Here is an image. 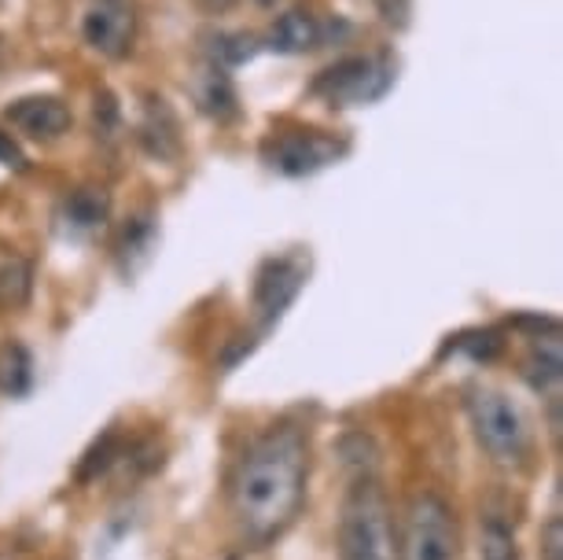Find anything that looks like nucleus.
Instances as JSON below:
<instances>
[{
    "label": "nucleus",
    "mask_w": 563,
    "mask_h": 560,
    "mask_svg": "<svg viewBox=\"0 0 563 560\" xmlns=\"http://www.w3.org/2000/svg\"><path fill=\"white\" fill-rule=\"evenodd\" d=\"M310 480V431L299 425L265 428L240 453L229 480V505L247 546H269L295 524Z\"/></svg>",
    "instance_id": "nucleus-1"
},
{
    "label": "nucleus",
    "mask_w": 563,
    "mask_h": 560,
    "mask_svg": "<svg viewBox=\"0 0 563 560\" xmlns=\"http://www.w3.org/2000/svg\"><path fill=\"white\" fill-rule=\"evenodd\" d=\"M4 122L34 141H56L70 130V108L59 97H23L8 103Z\"/></svg>",
    "instance_id": "nucleus-9"
},
{
    "label": "nucleus",
    "mask_w": 563,
    "mask_h": 560,
    "mask_svg": "<svg viewBox=\"0 0 563 560\" xmlns=\"http://www.w3.org/2000/svg\"><path fill=\"white\" fill-rule=\"evenodd\" d=\"M254 52V37H243V34H218L214 37V48H210V63L218 67H232V63H243Z\"/></svg>",
    "instance_id": "nucleus-18"
},
{
    "label": "nucleus",
    "mask_w": 563,
    "mask_h": 560,
    "mask_svg": "<svg viewBox=\"0 0 563 560\" xmlns=\"http://www.w3.org/2000/svg\"><path fill=\"white\" fill-rule=\"evenodd\" d=\"M398 560H461V527L442 494L423 491L406 505Z\"/></svg>",
    "instance_id": "nucleus-4"
},
{
    "label": "nucleus",
    "mask_w": 563,
    "mask_h": 560,
    "mask_svg": "<svg viewBox=\"0 0 563 560\" xmlns=\"http://www.w3.org/2000/svg\"><path fill=\"white\" fill-rule=\"evenodd\" d=\"M265 45L273 52H284V56H306V52L324 45V23L321 15L306 12V8H291L284 12L276 23L269 26V37Z\"/></svg>",
    "instance_id": "nucleus-10"
},
{
    "label": "nucleus",
    "mask_w": 563,
    "mask_h": 560,
    "mask_svg": "<svg viewBox=\"0 0 563 560\" xmlns=\"http://www.w3.org/2000/svg\"><path fill=\"white\" fill-rule=\"evenodd\" d=\"M34 273L26 259H0V310H19L30 299Z\"/></svg>",
    "instance_id": "nucleus-16"
},
{
    "label": "nucleus",
    "mask_w": 563,
    "mask_h": 560,
    "mask_svg": "<svg viewBox=\"0 0 563 560\" xmlns=\"http://www.w3.org/2000/svg\"><path fill=\"white\" fill-rule=\"evenodd\" d=\"M0 163L12 166V171H23V152H19V144L12 141V133H0Z\"/></svg>",
    "instance_id": "nucleus-21"
},
{
    "label": "nucleus",
    "mask_w": 563,
    "mask_h": 560,
    "mask_svg": "<svg viewBox=\"0 0 563 560\" xmlns=\"http://www.w3.org/2000/svg\"><path fill=\"white\" fill-rule=\"evenodd\" d=\"M81 37L108 59L130 56L136 41V0H89L81 15Z\"/></svg>",
    "instance_id": "nucleus-6"
},
{
    "label": "nucleus",
    "mask_w": 563,
    "mask_h": 560,
    "mask_svg": "<svg viewBox=\"0 0 563 560\" xmlns=\"http://www.w3.org/2000/svg\"><path fill=\"white\" fill-rule=\"evenodd\" d=\"M523 376L530 387L549 395L552 403H560V380H563V351H560V332L552 329L549 336H534L523 362Z\"/></svg>",
    "instance_id": "nucleus-11"
},
{
    "label": "nucleus",
    "mask_w": 563,
    "mask_h": 560,
    "mask_svg": "<svg viewBox=\"0 0 563 560\" xmlns=\"http://www.w3.org/2000/svg\"><path fill=\"white\" fill-rule=\"evenodd\" d=\"M141 141L152 155L158 158H174L180 152V136H177V122L174 114L163 111V100H158V111L152 108L147 111V119L141 125Z\"/></svg>",
    "instance_id": "nucleus-15"
},
{
    "label": "nucleus",
    "mask_w": 563,
    "mask_h": 560,
    "mask_svg": "<svg viewBox=\"0 0 563 560\" xmlns=\"http://www.w3.org/2000/svg\"><path fill=\"white\" fill-rule=\"evenodd\" d=\"M192 97L199 103V111L210 114V119H218V122H225V119H232V114L240 111L236 86H232L225 67H218V63H207V67L196 74Z\"/></svg>",
    "instance_id": "nucleus-12"
},
{
    "label": "nucleus",
    "mask_w": 563,
    "mask_h": 560,
    "mask_svg": "<svg viewBox=\"0 0 563 560\" xmlns=\"http://www.w3.org/2000/svg\"><path fill=\"white\" fill-rule=\"evenodd\" d=\"M108 215H111V199L97 185L74 188L67 204H63V218H67V226L74 232H97L108 221Z\"/></svg>",
    "instance_id": "nucleus-13"
},
{
    "label": "nucleus",
    "mask_w": 563,
    "mask_h": 560,
    "mask_svg": "<svg viewBox=\"0 0 563 560\" xmlns=\"http://www.w3.org/2000/svg\"><path fill=\"white\" fill-rule=\"evenodd\" d=\"M395 86V67L384 56H350L317 78L313 92L332 108H365Z\"/></svg>",
    "instance_id": "nucleus-5"
},
{
    "label": "nucleus",
    "mask_w": 563,
    "mask_h": 560,
    "mask_svg": "<svg viewBox=\"0 0 563 560\" xmlns=\"http://www.w3.org/2000/svg\"><path fill=\"white\" fill-rule=\"evenodd\" d=\"M456 347L472 354L475 362H490V358L501 354L505 340H501V336H497V332H475L472 340H467V336H461V340H456Z\"/></svg>",
    "instance_id": "nucleus-19"
},
{
    "label": "nucleus",
    "mask_w": 563,
    "mask_h": 560,
    "mask_svg": "<svg viewBox=\"0 0 563 560\" xmlns=\"http://www.w3.org/2000/svg\"><path fill=\"white\" fill-rule=\"evenodd\" d=\"M306 281V262L299 255H284V259H269L258 270V281H254V310L262 317V329L280 321V314L295 303Z\"/></svg>",
    "instance_id": "nucleus-8"
},
{
    "label": "nucleus",
    "mask_w": 563,
    "mask_h": 560,
    "mask_svg": "<svg viewBox=\"0 0 563 560\" xmlns=\"http://www.w3.org/2000/svg\"><path fill=\"white\" fill-rule=\"evenodd\" d=\"M343 152L346 144H339L335 136L324 133H280L265 144V163H269V171L284 177H306L332 166Z\"/></svg>",
    "instance_id": "nucleus-7"
},
{
    "label": "nucleus",
    "mask_w": 563,
    "mask_h": 560,
    "mask_svg": "<svg viewBox=\"0 0 563 560\" xmlns=\"http://www.w3.org/2000/svg\"><path fill=\"white\" fill-rule=\"evenodd\" d=\"M538 553H541V560H563V520H560V513H552L545 520V527H541Z\"/></svg>",
    "instance_id": "nucleus-20"
},
{
    "label": "nucleus",
    "mask_w": 563,
    "mask_h": 560,
    "mask_svg": "<svg viewBox=\"0 0 563 560\" xmlns=\"http://www.w3.org/2000/svg\"><path fill=\"white\" fill-rule=\"evenodd\" d=\"M34 387V358L19 340L0 343V395L23 398Z\"/></svg>",
    "instance_id": "nucleus-14"
},
{
    "label": "nucleus",
    "mask_w": 563,
    "mask_h": 560,
    "mask_svg": "<svg viewBox=\"0 0 563 560\" xmlns=\"http://www.w3.org/2000/svg\"><path fill=\"white\" fill-rule=\"evenodd\" d=\"M483 560H523L516 546V531L505 516H486L483 520Z\"/></svg>",
    "instance_id": "nucleus-17"
},
{
    "label": "nucleus",
    "mask_w": 563,
    "mask_h": 560,
    "mask_svg": "<svg viewBox=\"0 0 563 560\" xmlns=\"http://www.w3.org/2000/svg\"><path fill=\"white\" fill-rule=\"evenodd\" d=\"M339 560H398L390 505L372 464H361L346 487L339 516Z\"/></svg>",
    "instance_id": "nucleus-2"
},
{
    "label": "nucleus",
    "mask_w": 563,
    "mask_h": 560,
    "mask_svg": "<svg viewBox=\"0 0 563 560\" xmlns=\"http://www.w3.org/2000/svg\"><path fill=\"white\" fill-rule=\"evenodd\" d=\"M467 420L479 447L497 464H523L530 458V425L512 398L497 387H472L464 398Z\"/></svg>",
    "instance_id": "nucleus-3"
}]
</instances>
